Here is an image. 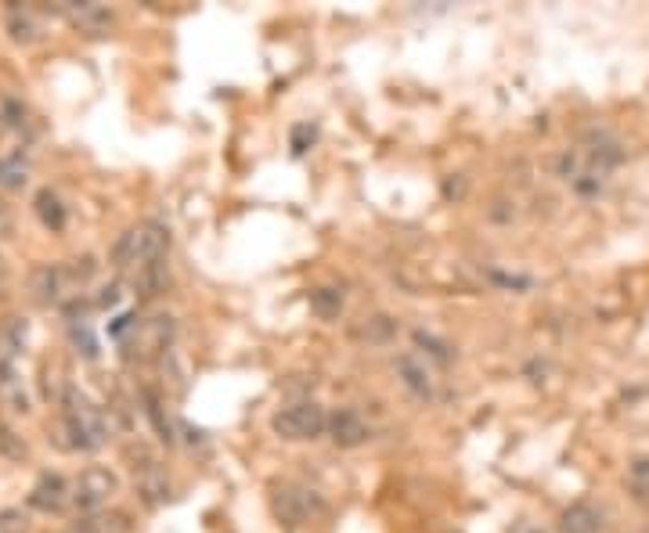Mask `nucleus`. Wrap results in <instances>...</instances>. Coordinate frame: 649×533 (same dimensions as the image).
Instances as JSON below:
<instances>
[{
    "instance_id": "7ed1b4c3",
    "label": "nucleus",
    "mask_w": 649,
    "mask_h": 533,
    "mask_svg": "<svg viewBox=\"0 0 649 533\" xmlns=\"http://www.w3.org/2000/svg\"><path fill=\"white\" fill-rule=\"evenodd\" d=\"M116 476L108 473V469H101V465H91V469L76 480V487H73V501L84 508V512H91V508H98V505H105L112 494H116Z\"/></svg>"
},
{
    "instance_id": "ddd939ff",
    "label": "nucleus",
    "mask_w": 649,
    "mask_h": 533,
    "mask_svg": "<svg viewBox=\"0 0 649 533\" xmlns=\"http://www.w3.org/2000/svg\"><path fill=\"white\" fill-rule=\"evenodd\" d=\"M141 494H145V501L148 505H156V501H163L166 497V480H159V473H152L148 465H145V476H141Z\"/></svg>"
},
{
    "instance_id": "0eeeda50",
    "label": "nucleus",
    "mask_w": 649,
    "mask_h": 533,
    "mask_svg": "<svg viewBox=\"0 0 649 533\" xmlns=\"http://www.w3.org/2000/svg\"><path fill=\"white\" fill-rule=\"evenodd\" d=\"M397 371L405 375V382H408L412 393H419V396H429V393H433L429 368H426V361H419L415 354H401V357H397Z\"/></svg>"
},
{
    "instance_id": "9d476101",
    "label": "nucleus",
    "mask_w": 649,
    "mask_h": 533,
    "mask_svg": "<svg viewBox=\"0 0 649 533\" xmlns=\"http://www.w3.org/2000/svg\"><path fill=\"white\" fill-rule=\"evenodd\" d=\"M166 285V256L163 259H148L138 266V289L141 296H159Z\"/></svg>"
},
{
    "instance_id": "4be33fe9",
    "label": "nucleus",
    "mask_w": 649,
    "mask_h": 533,
    "mask_svg": "<svg viewBox=\"0 0 649 533\" xmlns=\"http://www.w3.org/2000/svg\"><path fill=\"white\" fill-rule=\"evenodd\" d=\"M519 533H541V529H531V526H527V529H519Z\"/></svg>"
},
{
    "instance_id": "423d86ee",
    "label": "nucleus",
    "mask_w": 649,
    "mask_h": 533,
    "mask_svg": "<svg viewBox=\"0 0 649 533\" xmlns=\"http://www.w3.org/2000/svg\"><path fill=\"white\" fill-rule=\"evenodd\" d=\"M170 336H173V317H152L148 324L138 328L134 346H141V354H159V350H166Z\"/></svg>"
},
{
    "instance_id": "6ab92c4d",
    "label": "nucleus",
    "mask_w": 649,
    "mask_h": 533,
    "mask_svg": "<svg viewBox=\"0 0 649 533\" xmlns=\"http://www.w3.org/2000/svg\"><path fill=\"white\" fill-rule=\"evenodd\" d=\"M73 343H76V346H84V354H87V357H94V354H98V346H94V339H91V331H87L84 324H76V328H73Z\"/></svg>"
},
{
    "instance_id": "1a4fd4ad",
    "label": "nucleus",
    "mask_w": 649,
    "mask_h": 533,
    "mask_svg": "<svg viewBox=\"0 0 649 533\" xmlns=\"http://www.w3.org/2000/svg\"><path fill=\"white\" fill-rule=\"evenodd\" d=\"M603 519L592 505H573L566 515H563V533H599Z\"/></svg>"
},
{
    "instance_id": "f257e3e1",
    "label": "nucleus",
    "mask_w": 649,
    "mask_h": 533,
    "mask_svg": "<svg viewBox=\"0 0 649 533\" xmlns=\"http://www.w3.org/2000/svg\"><path fill=\"white\" fill-rule=\"evenodd\" d=\"M65 415H69V433H73V447H98L105 440V422L101 415L87 404V396H80L76 389L65 393Z\"/></svg>"
},
{
    "instance_id": "6e6552de",
    "label": "nucleus",
    "mask_w": 649,
    "mask_h": 533,
    "mask_svg": "<svg viewBox=\"0 0 649 533\" xmlns=\"http://www.w3.org/2000/svg\"><path fill=\"white\" fill-rule=\"evenodd\" d=\"M275 512L282 515V522L296 526V522H303V519H307V512H310V501L303 497V490L282 487V490L275 494Z\"/></svg>"
},
{
    "instance_id": "aec40b11",
    "label": "nucleus",
    "mask_w": 649,
    "mask_h": 533,
    "mask_svg": "<svg viewBox=\"0 0 649 533\" xmlns=\"http://www.w3.org/2000/svg\"><path fill=\"white\" fill-rule=\"evenodd\" d=\"M4 115H8V123H22V115H26V108L19 105V101H4Z\"/></svg>"
},
{
    "instance_id": "a211bd4d",
    "label": "nucleus",
    "mask_w": 649,
    "mask_h": 533,
    "mask_svg": "<svg viewBox=\"0 0 649 533\" xmlns=\"http://www.w3.org/2000/svg\"><path fill=\"white\" fill-rule=\"evenodd\" d=\"M314 145V126H296L292 130V152H307Z\"/></svg>"
},
{
    "instance_id": "f03ea898",
    "label": "nucleus",
    "mask_w": 649,
    "mask_h": 533,
    "mask_svg": "<svg viewBox=\"0 0 649 533\" xmlns=\"http://www.w3.org/2000/svg\"><path fill=\"white\" fill-rule=\"evenodd\" d=\"M324 426H329V418H324V411L317 404H310V400L275 415V433L282 440H314L324 433Z\"/></svg>"
},
{
    "instance_id": "4468645a",
    "label": "nucleus",
    "mask_w": 649,
    "mask_h": 533,
    "mask_svg": "<svg viewBox=\"0 0 649 533\" xmlns=\"http://www.w3.org/2000/svg\"><path fill=\"white\" fill-rule=\"evenodd\" d=\"M0 454L12 457V461H22V457H26V443H22V436H15L8 426H0Z\"/></svg>"
},
{
    "instance_id": "20e7f679",
    "label": "nucleus",
    "mask_w": 649,
    "mask_h": 533,
    "mask_svg": "<svg viewBox=\"0 0 649 533\" xmlns=\"http://www.w3.org/2000/svg\"><path fill=\"white\" fill-rule=\"evenodd\" d=\"M65 497H69V487H65L61 476H44L33 494H29V505L40 508V512H61L65 508Z\"/></svg>"
},
{
    "instance_id": "412c9836",
    "label": "nucleus",
    "mask_w": 649,
    "mask_h": 533,
    "mask_svg": "<svg viewBox=\"0 0 649 533\" xmlns=\"http://www.w3.org/2000/svg\"><path fill=\"white\" fill-rule=\"evenodd\" d=\"M116 299H119V289H116V285H108V289L101 292V299H98V303H101V306H116Z\"/></svg>"
},
{
    "instance_id": "f3484780",
    "label": "nucleus",
    "mask_w": 649,
    "mask_h": 533,
    "mask_svg": "<svg viewBox=\"0 0 649 533\" xmlns=\"http://www.w3.org/2000/svg\"><path fill=\"white\" fill-rule=\"evenodd\" d=\"M8 29H12V36L15 40H33V22L22 15L19 19V8H12V19H8Z\"/></svg>"
},
{
    "instance_id": "39448f33",
    "label": "nucleus",
    "mask_w": 649,
    "mask_h": 533,
    "mask_svg": "<svg viewBox=\"0 0 649 533\" xmlns=\"http://www.w3.org/2000/svg\"><path fill=\"white\" fill-rule=\"evenodd\" d=\"M329 433H333V440H336L340 447H357V443L368 440V429H365V422H361L354 411H336V415L329 418Z\"/></svg>"
},
{
    "instance_id": "2eb2a0df",
    "label": "nucleus",
    "mask_w": 649,
    "mask_h": 533,
    "mask_svg": "<svg viewBox=\"0 0 649 533\" xmlns=\"http://www.w3.org/2000/svg\"><path fill=\"white\" fill-rule=\"evenodd\" d=\"M415 343H419L422 350H429L437 361H451V346H447V343H440V339H433V336H426V331H419Z\"/></svg>"
},
{
    "instance_id": "dca6fc26",
    "label": "nucleus",
    "mask_w": 649,
    "mask_h": 533,
    "mask_svg": "<svg viewBox=\"0 0 649 533\" xmlns=\"http://www.w3.org/2000/svg\"><path fill=\"white\" fill-rule=\"evenodd\" d=\"M22 529H26V515L19 508L0 512V533H22Z\"/></svg>"
},
{
    "instance_id": "f8f14e48",
    "label": "nucleus",
    "mask_w": 649,
    "mask_h": 533,
    "mask_svg": "<svg viewBox=\"0 0 649 533\" xmlns=\"http://www.w3.org/2000/svg\"><path fill=\"white\" fill-rule=\"evenodd\" d=\"M36 213H40V220H44L47 227H54V231L65 224V210H61V203H58L51 191H40V195H36Z\"/></svg>"
},
{
    "instance_id": "9b49d317",
    "label": "nucleus",
    "mask_w": 649,
    "mask_h": 533,
    "mask_svg": "<svg viewBox=\"0 0 649 533\" xmlns=\"http://www.w3.org/2000/svg\"><path fill=\"white\" fill-rule=\"evenodd\" d=\"M310 310L317 317H324V321H333L343 310V296L336 289H317V292H310Z\"/></svg>"
}]
</instances>
